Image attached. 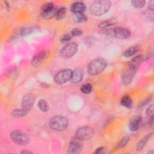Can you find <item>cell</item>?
I'll return each instance as SVG.
<instances>
[{
	"instance_id": "d6a6232c",
	"label": "cell",
	"mask_w": 154,
	"mask_h": 154,
	"mask_svg": "<svg viewBox=\"0 0 154 154\" xmlns=\"http://www.w3.org/2000/svg\"><path fill=\"white\" fill-rule=\"evenodd\" d=\"M153 105H151L147 108L146 110V114L147 116H151L153 114Z\"/></svg>"
},
{
	"instance_id": "f1b7e54d",
	"label": "cell",
	"mask_w": 154,
	"mask_h": 154,
	"mask_svg": "<svg viewBox=\"0 0 154 154\" xmlns=\"http://www.w3.org/2000/svg\"><path fill=\"white\" fill-rule=\"evenodd\" d=\"M129 140V137L128 136H125L123 137L119 142V143L117 144V148L120 149L122 147H124L127 143H128Z\"/></svg>"
},
{
	"instance_id": "7402d4cb",
	"label": "cell",
	"mask_w": 154,
	"mask_h": 154,
	"mask_svg": "<svg viewBox=\"0 0 154 154\" xmlns=\"http://www.w3.org/2000/svg\"><path fill=\"white\" fill-rule=\"evenodd\" d=\"M117 22L116 20H115L114 19H108L106 20H104L102 22H100L98 26L99 28H107L108 26H110L111 25H113L114 24H116Z\"/></svg>"
},
{
	"instance_id": "277c9868",
	"label": "cell",
	"mask_w": 154,
	"mask_h": 154,
	"mask_svg": "<svg viewBox=\"0 0 154 154\" xmlns=\"http://www.w3.org/2000/svg\"><path fill=\"white\" fill-rule=\"evenodd\" d=\"M11 139L19 145H25L29 141V137L27 133L20 130L13 131L10 134Z\"/></svg>"
},
{
	"instance_id": "e0dca14e",
	"label": "cell",
	"mask_w": 154,
	"mask_h": 154,
	"mask_svg": "<svg viewBox=\"0 0 154 154\" xmlns=\"http://www.w3.org/2000/svg\"><path fill=\"white\" fill-rule=\"evenodd\" d=\"M144 57L142 55H139L133 58L128 64V66L138 69L140 64L144 61Z\"/></svg>"
},
{
	"instance_id": "cb8c5ba5",
	"label": "cell",
	"mask_w": 154,
	"mask_h": 154,
	"mask_svg": "<svg viewBox=\"0 0 154 154\" xmlns=\"http://www.w3.org/2000/svg\"><path fill=\"white\" fill-rule=\"evenodd\" d=\"M66 13V8L64 7H61L57 9V11L55 14V18L57 20L63 19L65 17Z\"/></svg>"
},
{
	"instance_id": "836d02e7",
	"label": "cell",
	"mask_w": 154,
	"mask_h": 154,
	"mask_svg": "<svg viewBox=\"0 0 154 154\" xmlns=\"http://www.w3.org/2000/svg\"><path fill=\"white\" fill-rule=\"evenodd\" d=\"M85 43L88 46H92V45L94 44V39H93V38L91 37H88L87 38H86Z\"/></svg>"
},
{
	"instance_id": "484cf974",
	"label": "cell",
	"mask_w": 154,
	"mask_h": 154,
	"mask_svg": "<svg viewBox=\"0 0 154 154\" xmlns=\"http://www.w3.org/2000/svg\"><path fill=\"white\" fill-rule=\"evenodd\" d=\"M38 107L43 112H46L49 109L48 104L44 99L39 100L38 102Z\"/></svg>"
},
{
	"instance_id": "5b68a950",
	"label": "cell",
	"mask_w": 154,
	"mask_h": 154,
	"mask_svg": "<svg viewBox=\"0 0 154 154\" xmlns=\"http://www.w3.org/2000/svg\"><path fill=\"white\" fill-rule=\"evenodd\" d=\"M94 129L90 126H84L78 128L75 132V137L84 141L89 140L94 135Z\"/></svg>"
},
{
	"instance_id": "3957f363",
	"label": "cell",
	"mask_w": 154,
	"mask_h": 154,
	"mask_svg": "<svg viewBox=\"0 0 154 154\" xmlns=\"http://www.w3.org/2000/svg\"><path fill=\"white\" fill-rule=\"evenodd\" d=\"M50 128L57 131H64L68 126L67 119L61 116H56L51 119L49 123Z\"/></svg>"
},
{
	"instance_id": "ac0fdd59",
	"label": "cell",
	"mask_w": 154,
	"mask_h": 154,
	"mask_svg": "<svg viewBox=\"0 0 154 154\" xmlns=\"http://www.w3.org/2000/svg\"><path fill=\"white\" fill-rule=\"evenodd\" d=\"M153 133L151 132L149 134H147L146 135H145L144 137H143L140 141H139V142L137 143V151H141L143 147L145 146L146 144L147 143V142L148 141V140L150 138V137H152Z\"/></svg>"
},
{
	"instance_id": "7c38bea8",
	"label": "cell",
	"mask_w": 154,
	"mask_h": 154,
	"mask_svg": "<svg viewBox=\"0 0 154 154\" xmlns=\"http://www.w3.org/2000/svg\"><path fill=\"white\" fill-rule=\"evenodd\" d=\"M49 54V51L46 49L42 50L38 52L33 57L31 61V65L33 67H36L40 65L42 63V61L46 58Z\"/></svg>"
},
{
	"instance_id": "30bf717a",
	"label": "cell",
	"mask_w": 154,
	"mask_h": 154,
	"mask_svg": "<svg viewBox=\"0 0 154 154\" xmlns=\"http://www.w3.org/2000/svg\"><path fill=\"white\" fill-rule=\"evenodd\" d=\"M81 142H82V140L78 139L76 137H75L73 139H72L69 145V148H68L69 153L72 154L79 153L82 149Z\"/></svg>"
},
{
	"instance_id": "9a60e30c",
	"label": "cell",
	"mask_w": 154,
	"mask_h": 154,
	"mask_svg": "<svg viewBox=\"0 0 154 154\" xmlns=\"http://www.w3.org/2000/svg\"><path fill=\"white\" fill-rule=\"evenodd\" d=\"M141 122V117L136 116L132 117L129 123V128L131 131H136L138 129Z\"/></svg>"
},
{
	"instance_id": "4dcf8cb0",
	"label": "cell",
	"mask_w": 154,
	"mask_h": 154,
	"mask_svg": "<svg viewBox=\"0 0 154 154\" xmlns=\"http://www.w3.org/2000/svg\"><path fill=\"white\" fill-rule=\"evenodd\" d=\"M151 100H152V97H150H150H147V98H146L145 99L141 100V101L139 103V104H138V107H139V108H141V107H143V106H146L147 104H148V103L150 102Z\"/></svg>"
},
{
	"instance_id": "52a82bcc",
	"label": "cell",
	"mask_w": 154,
	"mask_h": 154,
	"mask_svg": "<svg viewBox=\"0 0 154 154\" xmlns=\"http://www.w3.org/2000/svg\"><path fill=\"white\" fill-rule=\"evenodd\" d=\"M57 8L51 2L43 4L41 8V16L46 19H50L55 17Z\"/></svg>"
},
{
	"instance_id": "8992f818",
	"label": "cell",
	"mask_w": 154,
	"mask_h": 154,
	"mask_svg": "<svg viewBox=\"0 0 154 154\" xmlns=\"http://www.w3.org/2000/svg\"><path fill=\"white\" fill-rule=\"evenodd\" d=\"M78 46L76 43H69L64 46L60 51V55L64 58H70L73 57L78 51Z\"/></svg>"
},
{
	"instance_id": "ffe728a7",
	"label": "cell",
	"mask_w": 154,
	"mask_h": 154,
	"mask_svg": "<svg viewBox=\"0 0 154 154\" xmlns=\"http://www.w3.org/2000/svg\"><path fill=\"white\" fill-rule=\"evenodd\" d=\"M120 103L122 106H123L125 108H129V109L131 108L132 107V105H133L132 100L129 96H124L121 99Z\"/></svg>"
},
{
	"instance_id": "9c48e42d",
	"label": "cell",
	"mask_w": 154,
	"mask_h": 154,
	"mask_svg": "<svg viewBox=\"0 0 154 154\" xmlns=\"http://www.w3.org/2000/svg\"><path fill=\"white\" fill-rule=\"evenodd\" d=\"M137 70V69H136L128 66V67L125 69V70L122 74V76H121L122 82L125 85H128L130 84L132 82L134 76L135 75Z\"/></svg>"
},
{
	"instance_id": "603a6c76",
	"label": "cell",
	"mask_w": 154,
	"mask_h": 154,
	"mask_svg": "<svg viewBox=\"0 0 154 154\" xmlns=\"http://www.w3.org/2000/svg\"><path fill=\"white\" fill-rule=\"evenodd\" d=\"M73 20L76 23H82L87 20V17L83 13L74 14Z\"/></svg>"
},
{
	"instance_id": "83f0119b",
	"label": "cell",
	"mask_w": 154,
	"mask_h": 154,
	"mask_svg": "<svg viewBox=\"0 0 154 154\" xmlns=\"http://www.w3.org/2000/svg\"><path fill=\"white\" fill-rule=\"evenodd\" d=\"M132 5L136 8H141L143 7L146 4L144 0H133L131 1Z\"/></svg>"
},
{
	"instance_id": "6da1fadb",
	"label": "cell",
	"mask_w": 154,
	"mask_h": 154,
	"mask_svg": "<svg viewBox=\"0 0 154 154\" xmlns=\"http://www.w3.org/2000/svg\"><path fill=\"white\" fill-rule=\"evenodd\" d=\"M111 6V2L108 0H98L91 3L90 13L94 16H101L106 13Z\"/></svg>"
},
{
	"instance_id": "4316f807",
	"label": "cell",
	"mask_w": 154,
	"mask_h": 154,
	"mask_svg": "<svg viewBox=\"0 0 154 154\" xmlns=\"http://www.w3.org/2000/svg\"><path fill=\"white\" fill-rule=\"evenodd\" d=\"M81 91L85 94H88L92 91V85L90 84H85L80 88Z\"/></svg>"
},
{
	"instance_id": "44dd1931",
	"label": "cell",
	"mask_w": 154,
	"mask_h": 154,
	"mask_svg": "<svg viewBox=\"0 0 154 154\" xmlns=\"http://www.w3.org/2000/svg\"><path fill=\"white\" fill-rule=\"evenodd\" d=\"M138 50V47L137 46H133L128 48L123 52V55L126 57H131L134 54H135Z\"/></svg>"
},
{
	"instance_id": "2e32d148",
	"label": "cell",
	"mask_w": 154,
	"mask_h": 154,
	"mask_svg": "<svg viewBox=\"0 0 154 154\" xmlns=\"http://www.w3.org/2000/svg\"><path fill=\"white\" fill-rule=\"evenodd\" d=\"M83 75H84V72L81 69L78 68L75 69V70L73 71L72 76L70 79V81L75 84L80 82L82 79Z\"/></svg>"
},
{
	"instance_id": "74e56055",
	"label": "cell",
	"mask_w": 154,
	"mask_h": 154,
	"mask_svg": "<svg viewBox=\"0 0 154 154\" xmlns=\"http://www.w3.org/2000/svg\"><path fill=\"white\" fill-rule=\"evenodd\" d=\"M21 153H24V154L25 153H32V152L30 151H28V150H23L21 152Z\"/></svg>"
},
{
	"instance_id": "8fae6325",
	"label": "cell",
	"mask_w": 154,
	"mask_h": 154,
	"mask_svg": "<svg viewBox=\"0 0 154 154\" xmlns=\"http://www.w3.org/2000/svg\"><path fill=\"white\" fill-rule=\"evenodd\" d=\"M113 35L116 38L121 40H124L129 38L131 36V31L126 28L117 26L112 29Z\"/></svg>"
},
{
	"instance_id": "8d00e7d4",
	"label": "cell",
	"mask_w": 154,
	"mask_h": 154,
	"mask_svg": "<svg viewBox=\"0 0 154 154\" xmlns=\"http://www.w3.org/2000/svg\"><path fill=\"white\" fill-rule=\"evenodd\" d=\"M148 8L150 10H153V9H154V1L153 0L149 1V4H148Z\"/></svg>"
},
{
	"instance_id": "d590c367",
	"label": "cell",
	"mask_w": 154,
	"mask_h": 154,
	"mask_svg": "<svg viewBox=\"0 0 154 154\" xmlns=\"http://www.w3.org/2000/svg\"><path fill=\"white\" fill-rule=\"evenodd\" d=\"M154 124V118H153V115H151L149 119V125L151 128H153Z\"/></svg>"
},
{
	"instance_id": "f546056e",
	"label": "cell",
	"mask_w": 154,
	"mask_h": 154,
	"mask_svg": "<svg viewBox=\"0 0 154 154\" xmlns=\"http://www.w3.org/2000/svg\"><path fill=\"white\" fill-rule=\"evenodd\" d=\"M72 35L68 33H65L61 35L60 38V41L62 43H68L72 38Z\"/></svg>"
},
{
	"instance_id": "ba28073f",
	"label": "cell",
	"mask_w": 154,
	"mask_h": 154,
	"mask_svg": "<svg viewBox=\"0 0 154 154\" xmlns=\"http://www.w3.org/2000/svg\"><path fill=\"white\" fill-rule=\"evenodd\" d=\"M73 71L71 69H66L59 71L54 76V81L58 84H63L70 80L72 76Z\"/></svg>"
},
{
	"instance_id": "1f68e13d",
	"label": "cell",
	"mask_w": 154,
	"mask_h": 154,
	"mask_svg": "<svg viewBox=\"0 0 154 154\" xmlns=\"http://www.w3.org/2000/svg\"><path fill=\"white\" fill-rule=\"evenodd\" d=\"M82 34V31L79 28H74L71 31V35L72 36H79Z\"/></svg>"
},
{
	"instance_id": "d4e9b609",
	"label": "cell",
	"mask_w": 154,
	"mask_h": 154,
	"mask_svg": "<svg viewBox=\"0 0 154 154\" xmlns=\"http://www.w3.org/2000/svg\"><path fill=\"white\" fill-rule=\"evenodd\" d=\"M28 112H27L23 108L15 109L12 111V116L13 117H20L25 116V115H26L28 114Z\"/></svg>"
},
{
	"instance_id": "d6986e66",
	"label": "cell",
	"mask_w": 154,
	"mask_h": 154,
	"mask_svg": "<svg viewBox=\"0 0 154 154\" xmlns=\"http://www.w3.org/2000/svg\"><path fill=\"white\" fill-rule=\"evenodd\" d=\"M141 17L143 19L146 21H153L154 19V13L153 10L147 9V10L143 11L141 14Z\"/></svg>"
},
{
	"instance_id": "7a4b0ae2",
	"label": "cell",
	"mask_w": 154,
	"mask_h": 154,
	"mask_svg": "<svg viewBox=\"0 0 154 154\" xmlns=\"http://www.w3.org/2000/svg\"><path fill=\"white\" fill-rule=\"evenodd\" d=\"M107 66V61L102 58L92 60L88 65L87 72L90 75H96L103 72Z\"/></svg>"
},
{
	"instance_id": "5bb4252c",
	"label": "cell",
	"mask_w": 154,
	"mask_h": 154,
	"mask_svg": "<svg viewBox=\"0 0 154 154\" xmlns=\"http://www.w3.org/2000/svg\"><path fill=\"white\" fill-rule=\"evenodd\" d=\"M86 8L85 4L81 1L75 2L71 4L70 10L74 14L83 13Z\"/></svg>"
},
{
	"instance_id": "e575fe53",
	"label": "cell",
	"mask_w": 154,
	"mask_h": 154,
	"mask_svg": "<svg viewBox=\"0 0 154 154\" xmlns=\"http://www.w3.org/2000/svg\"><path fill=\"white\" fill-rule=\"evenodd\" d=\"M105 150V147H100L97 149H96L95 152H94V153H97V154H100V153H104Z\"/></svg>"
},
{
	"instance_id": "4fadbf2b",
	"label": "cell",
	"mask_w": 154,
	"mask_h": 154,
	"mask_svg": "<svg viewBox=\"0 0 154 154\" xmlns=\"http://www.w3.org/2000/svg\"><path fill=\"white\" fill-rule=\"evenodd\" d=\"M35 101V97L31 93H27L25 94L22 99V108L29 112L32 108Z\"/></svg>"
}]
</instances>
